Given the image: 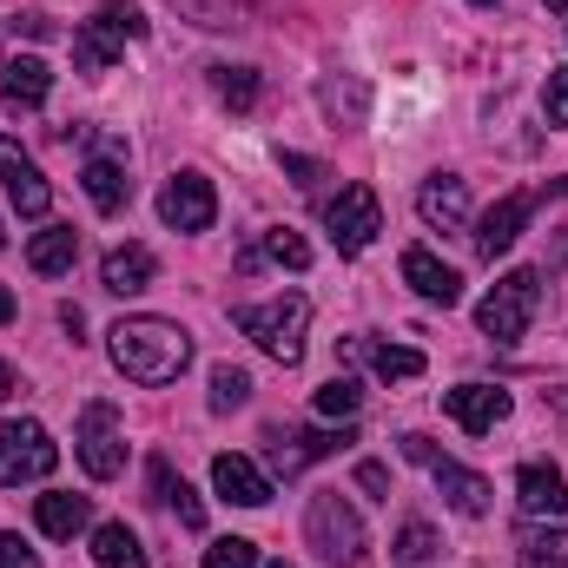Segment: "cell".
Segmentation results:
<instances>
[{
  "mask_svg": "<svg viewBox=\"0 0 568 568\" xmlns=\"http://www.w3.org/2000/svg\"><path fill=\"white\" fill-rule=\"evenodd\" d=\"M73 258H80V232H73V225H47V232H33V245H27V265H33L40 278L73 272Z\"/></svg>",
  "mask_w": 568,
  "mask_h": 568,
  "instance_id": "obj_24",
  "label": "cell"
},
{
  "mask_svg": "<svg viewBox=\"0 0 568 568\" xmlns=\"http://www.w3.org/2000/svg\"><path fill=\"white\" fill-rule=\"evenodd\" d=\"M159 219H165L172 232H212V219H219L212 179H205V172H172L165 192H159Z\"/></svg>",
  "mask_w": 568,
  "mask_h": 568,
  "instance_id": "obj_10",
  "label": "cell"
},
{
  "mask_svg": "<svg viewBox=\"0 0 568 568\" xmlns=\"http://www.w3.org/2000/svg\"><path fill=\"white\" fill-rule=\"evenodd\" d=\"M126 40H145V13L133 0H106V7H93V20H80V33H73V67H80V73H106V67L126 53Z\"/></svg>",
  "mask_w": 568,
  "mask_h": 568,
  "instance_id": "obj_4",
  "label": "cell"
},
{
  "mask_svg": "<svg viewBox=\"0 0 568 568\" xmlns=\"http://www.w3.org/2000/svg\"><path fill=\"white\" fill-rule=\"evenodd\" d=\"M549 7H556V13H562V20H568V0H549Z\"/></svg>",
  "mask_w": 568,
  "mask_h": 568,
  "instance_id": "obj_42",
  "label": "cell"
},
{
  "mask_svg": "<svg viewBox=\"0 0 568 568\" xmlns=\"http://www.w3.org/2000/svg\"><path fill=\"white\" fill-rule=\"evenodd\" d=\"M53 463H60V443L47 436V424H33V417H7V424H0V483H7V489L47 483Z\"/></svg>",
  "mask_w": 568,
  "mask_h": 568,
  "instance_id": "obj_8",
  "label": "cell"
},
{
  "mask_svg": "<svg viewBox=\"0 0 568 568\" xmlns=\"http://www.w3.org/2000/svg\"><path fill=\"white\" fill-rule=\"evenodd\" d=\"M265 252H272V258H278V265H291V272H304V265H311V245H304V239H297V232H265Z\"/></svg>",
  "mask_w": 568,
  "mask_h": 568,
  "instance_id": "obj_34",
  "label": "cell"
},
{
  "mask_svg": "<svg viewBox=\"0 0 568 568\" xmlns=\"http://www.w3.org/2000/svg\"><path fill=\"white\" fill-rule=\"evenodd\" d=\"M536 304H542V272L516 265V272H503V278L489 284V297L476 304V324H483V337L516 344V337L536 324Z\"/></svg>",
  "mask_w": 568,
  "mask_h": 568,
  "instance_id": "obj_5",
  "label": "cell"
},
{
  "mask_svg": "<svg viewBox=\"0 0 568 568\" xmlns=\"http://www.w3.org/2000/svg\"><path fill=\"white\" fill-rule=\"evenodd\" d=\"M404 284H410L417 297H429V304H456V297H463V278H456L436 252H424V245L404 252Z\"/></svg>",
  "mask_w": 568,
  "mask_h": 568,
  "instance_id": "obj_21",
  "label": "cell"
},
{
  "mask_svg": "<svg viewBox=\"0 0 568 568\" xmlns=\"http://www.w3.org/2000/svg\"><path fill=\"white\" fill-rule=\"evenodd\" d=\"M304 542H311L331 568H364V556H371L364 516H357L337 489H317V496L304 503Z\"/></svg>",
  "mask_w": 568,
  "mask_h": 568,
  "instance_id": "obj_2",
  "label": "cell"
},
{
  "mask_svg": "<svg viewBox=\"0 0 568 568\" xmlns=\"http://www.w3.org/2000/svg\"><path fill=\"white\" fill-rule=\"evenodd\" d=\"M317 100L337 113L344 106V126H364V106H371V93H364V80H351V73H337V80H324L317 87Z\"/></svg>",
  "mask_w": 568,
  "mask_h": 568,
  "instance_id": "obj_29",
  "label": "cell"
},
{
  "mask_svg": "<svg viewBox=\"0 0 568 568\" xmlns=\"http://www.w3.org/2000/svg\"><path fill=\"white\" fill-rule=\"evenodd\" d=\"M0 324H13V291L0 284Z\"/></svg>",
  "mask_w": 568,
  "mask_h": 568,
  "instance_id": "obj_40",
  "label": "cell"
},
{
  "mask_svg": "<svg viewBox=\"0 0 568 568\" xmlns=\"http://www.w3.org/2000/svg\"><path fill=\"white\" fill-rule=\"evenodd\" d=\"M536 219V192H503L489 212H483V225H476V258H503L516 239H523V225Z\"/></svg>",
  "mask_w": 568,
  "mask_h": 568,
  "instance_id": "obj_13",
  "label": "cell"
},
{
  "mask_svg": "<svg viewBox=\"0 0 568 568\" xmlns=\"http://www.w3.org/2000/svg\"><path fill=\"white\" fill-rule=\"evenodd\" d=\"M272 568H291V562H272Z\"/></svg>",
  "mask_w": 568,
  "mask_h": 568,
  "instance_id": "obj_45",
  "label": "cell"
},
{
  "mask_svg": "<svg viewBox=\"0 0 568 568\" xmlns=\"http://www.w3.org/2000/svg\"><path fill=\"white\" fill-rule=\"evenodd\" d=\"M0 245H7V225H0Z\"/></svg>",
  "mask_w": 568,
  "mask_h": 568,
  "instance_id": "obj_44",
  "label": "cell"
},
{
  "mask_svg": "<svg viewBox=\"0 0 568 568\" xmlns=\"http://www.w3.org/2000/svg\"><path fill=\"white\" fill-rule=\"evenodd\" d=\"M357 489H371V496L390 503V469H384V463H357Z\"/></svg>",
  "mask_w": 568,
  "mask_h": 568,
  "instance_id": "obj_37",
  "label": "cell"
},
{
  "mask_svg": "<svg viewBox=\"0 0 568 568\" xmlns=\"http://www.w3.org/2000/svg\"><path fill=\"white\" fill-rule=\"evenodd\" d=\"M106 351H113V371H120L126 384L159 390V384H179V377H185V364H192V331L172 324V317H120V324L106 331Z\"/></svg>",
  "mask_w": 568,
  "mask_h": 568,
  "instance_id": "obj_1",
  "label": "cell"
},
{
  "mask_svg": "<svg viewBox=\"0 0 568 568\" xmlns=\"http://www.w3.org/2000/svg\"><path fill=\"white\" fill-rule=\"evenodd\" d=\"M80 179H87L93 212H106V219H113V212H126L133 179H126V165H120V159H106V152H100V159H87V172H80Z\"/></svg>",
  "mask_w": 568,
  "mask_h": 568,
  "instance_id": "obj_22",
  "label": "cell"
},
{
  "mask_svg": "<svg viewBox=\"0 0 568 568\" xmlns=\"http://www.w3.org/2000/svg\"><path fill=\"white\" fill-rule=\"evenodd\" d=\"M33 523H40V536L73 542L80 529H93V503H87V496H67V489H47V496L33 503Z\"/></svg>",
  "mask_w": 568,
  "mask_h": 568,
  "instance_id": "obj_20",
  "label": "cell"
},
{
  "mask_svg": "<svg viewBox=\"0 0 568 568\" xmlns=\"http://www.w3.org/2000/svg\"><path fill=\"white\" fill-rule=\"evenodd\" d=\"M205 568H258V542L225 536V542H212V549H205Z\"/></svg>",
  "mask_w": 568,
  "mask_h": 568,
  "instance_id": "obj_33",
  "label": "cell"
},
{
  "mask_svg": "<svg viewBox=\"0 0 568 568\" xmlns=\"http://www.w3.org/2000/svg\"><path fill=\"white\" fill-rule=\"evenodd\" d=\"M212 489H219L225 503H239V509H265V503H272V476H265L252 456H232V449L212 463Z\"/></svg>",
  "mask_w": 568,
  "mask_h": 568,
  "instance_id": "obj_15",
  "label": "cell"
},
{
  "mask_svg": "<svg viewBox=\"0 0 568 568\" xmlns=\"http://www.w3.org/2000/svg\"><path fill=\"white\" fill-rule=\"evenodd\" d=\"M239 331H245L265 357H278L284 371H291V364H304L311 297H304V291H278V297H265V304H245V311H239Z\"/></svg>",
  "mask_w": 568,
  "mask_h": 568,
  "instance_id": "obj_3",
  "label": "cell"
},
{
  "mask_svg": "<svg viewBox=\"0 0 568 568\" xmlns=\"http://www.w3.org/2000/svg\"><path fill=\"white\" fill-rule=\"evenodd\" d=\"M0 568H40V556H33L20 536H0Z\"/></svg>",
  "mask_w": 568,
  "mask_h": 568,
  "instance_id": "obj_38",
  "label": "cell"
},
{
  "mask_svg": "<svg viewBox=\"0 0 568 568\" xmlns=\"http://www.w3.org/2000/svg\"><path fill=\"white\" fill-rule=\"evenodd\" d=\"M344 443H357V429H265V456H272V469L278 476H297L304 463H317V456H337Z\"/></svg>",
  "mask_w": 568,
  "mask_h": 568,
  "instance_id": "obj_11",
  "label": "cell"
},
{
  "mask_svg": "<svg viewBox=\"0 0 568 568\" xmlns=\"http://www.w3.org/2000/svg\"><path fill=\"white\" fill-rule=\"evenodd\" d=\"M13 33H27V40H40V33H47V13H20V20H13Z\"/></svg>",
  "mask_w": 568,
  "mask_h": 568,
  "instance_id": "obj_39",
  "label": "cell"
},
{
  "mask_svg": "<svg viewBox=\"0 0 568 568\" xmlns=\"http://www.w3.org/2000/svg\"><path fill=\"white\" fill-rule=\"evenodd\" d=\"M152 272H159V265H152V252H145V245H113V252H106V265H100V284H106L113 297H133V291L152 284Z\"/></svg>",
  "mask_w": 568,
  "mask_h": 568,
  "instance_id": "obj_23",
  "label": "cell"
},
{
  "mask_svg": "<svg viewBox=\"0 0 568 568\" xmlns=\"http://www.w3.org/2000/svg\"><path fill=\"white\" fill-rule=\"evenodd\" d=\"M417 212H424V225H436V232H463L469 225V185L456 172H436V179H424V192H417Z\"/></svg>",
  "mask_w": 568,
  "mask_h": 568,
  "instance_id": "obj_18",
  "label": "cell"
},
{
  "mask_svg": "<svg viewBox=\"0 0 568 568\" xmlns=\"http://www.w3.org/2000/svg\"><path fill=\"white\" fill-rule=\"evenodd\" d=\"M13 390H20V384H13V371L0 364V397H13Z\"/></svg>",
  "mask_w": 568,
  "mask_h": 568,
  "instance_id": "obj_41",
  "label": "cell"
},
{
  "mask_svg": "<svg viewBox=\"0 0 568 568\" xmlns=\"http://www.w3.org/2000/svg\"><path fill=\"white\" fill-rule=\"evenodd\" d=\"M152 489H159V503H172V509H179V523H185V529H205V503L172 476V463H152Z\"/></svg>",
  "mask_w": 568,
  "mask_h": 568,
  "instance_id": "obj_27",
  "label": "cell"
},
{
  "mask_svg": "<svg viewBox=\"0 0 568 568\" xmlns=\"http://www.w3.org/2000/svg\"><path fill=\"white\" fill-rule=\"evenodd\" d=\"M0 185H7V199H13V212H20V219H47L53 185L40 179L33 152H20V140H0Z\"/></svg>",
  "mask_w": 568,
  "mask_h": 568,
  "instance_id": "obj_12",
  "label": "cell"
},
{
  "mask_svg": "<svg viewBox=\"0 0 568 568\" xmlns=\"http://www.w3.org/2000/svg\"><path fill=\"white\" fill-rule=\"evenodd\" d=\"M344 357L351 364H371L384 384H410V377H424V351H410V344H377V337H344Z\"/></svg>",
  "mask_w": 568,
  "mask_h": 568,
  "instance_id": "obj_17",
  "label": "cell"
},
{
  "mask_svg": "<svg viewBox=\"0 0 568 568\" xmlns=\"http://www.w3.org/2000/svg\"><path fill=\"white\" fill-rule=\"evenodd\" d=\"M542 106H549V126H568V67H556V73H549Z\"/></svg>",
  "mask_w": 568,
  "mask_h": 568,
  "instance_id": "obj_35",
  "label": "cell"
},
{
  "mask_svg": "<svg viewBox=\"0 0 568 568\" xmlns=\"http://www.w3.org/2000/svg\"><path fill=\"white\" fill-rule=\"evenodd\" d=\"M278 165L291 172V185H304V192H317V179H324V165L304 159V152H278Z\"/></svg>",
  "mask_w": 568,
  "mask_h": 568,
  "instance_id": "obj_36",
  "label": "cell"
},
{
  "mask_svg": "<svg viewBox=\"0 0 568 568\" xmlns=\"http://www.w3.org/2000/svg\"><path fill=\"white\" fill-rule=\"evenodd\" d=\"M324 232H331V245H337L344 258L371 252L377 232H384V205H377V192H371V185H344V192L324 205Z\"/></svg>",
  "mask_w": 568,
  "mask_h": 568,
  "instance_id": "obj_9",
  "label": "cell"
},
{
  "mask_svg": "<svg viewBox=\"0 0 568 568\" xmlns=\"http://www.w3.org/2000/svg\"><path fill=\"white\" fill-rule=\"evenodd\" d=\"M93 562L100 568H152L145 549H140V536H133L126 523H100V529H93Z\"/></svg>",
  "mask_w": 568,
  "mask_h": 568,
  "instance_id": "obj_25",
  "label": "cell"
},
{
  "mask_svg": "<svg viewBox=\"0 0 568 568\" xmlns=\"http://www.w3.org/2000/svg\"><path fill=\"white\" fill-rule=\"evenodd\" d=\"M404 456H410V463H424L429 483L443 489V503H449L456 516H489V496H496V489H489L476 469H463L456 456H443L429 436H417V429H410V436H404Z\"/></svg>",
  "mask_w": 568,
  "mask_h": 568,
  "instance_id": "obj_7",
  "label": "cell"
},
{
  "mask_svg": "<svg viewBox=\"0 0 568 568\" xmlns=\"http://www.w3.org/2000/svg\"><path fill=\"white\" fill-rule=\"evenodd\" d=\"M0 93H7L13 113H33V106H47V93H53V67L33 60V53H13L7 73H0Z\"/></svg>",
  "mask_w": 568,
  "mask_h": 568,
  "instance_id": "obj_19",
  "label": "cell"
},
{
  "mask_svg": "<svg viewBox=\"0 0 568 568\" xmlns=\"http://www.w3.org/2000/svg\"><path fill=\"white\" fill-rule=\"evenodd\" d=\"M357 404H364V390H357L351 377H331V384L317 390V417H344V424H351V417H357Z\"/></svg>",
  "mask_w": 568,
  "mask_h": 568,
  "instance_id": "obj_32",
  "label": "cell"
},
{
  "mask_svg": "<svg viewBox=\"0 0 568 568\" xmlns=\"http://www.w3.org/2000/svg\"><path fill=\"white\" fill-rule=\"evenodd\" d=\"M516 503H523V516H568V476L556 463H523L516 469Z\"/></svg>",
  "mask_w": 568,
  "mask_h": 568,
  "instance_id": "obj_16",
  "label": "cell"
},
{
  "mask_svg": "<svg viewBox=\"0 0 568 568\" xmlns=\"http://www.w3.org/2000/svg\"><path fill=\"white\" fill-rule=\"evenodd\" d=\"M516 568H568V529H523Z\"/></svg>",
  "mask_w": 568,
  "mask_h": 568,
  "instance_id": "obj_26",
  "label": "cell"
},
{
  "mask_svg": "<svg viewBox=\"0 0 568 568\" xmlns=\"http://www.w3.org/2000/svg\"><path fill=\"white\" fill-rule=\"evenodd\" d=\"M469 7H503V0H469Z\"/></svg>",
  "mask_w": 568,
  "mask_h": 568,
  "instance_id": "obj_43",
  "label": "cell"
},
{
  "mask_svg": "<svg viewBox=\"0 0 568 568\" xmlns=\"http://www.w3.org/2000/svg\"><path fill=\"white\" fill-rule=\"evenodd\" d=\"M436 549H443V542H436L429 523H404V536L390 542V562L397 568H424V562H436Z\"/></svg>",
  "mask_w": 568,
  "mask_h": 568,
  "instance_id": "obj_30",
  "label": "cell"
},
{
  "mask_svg": "<svg viewBox=\"0 0 568 568\" xmlns=\"http://www.w3.org/2000/svg\"><path fill=\"white\" fill-rule=\"evenodd\" d=\"M73 449H80V469H87L93 483H113V476L126 469V424H120V410H113L106 397L80 404V429H73Z\"/></svg>",
  "mask_w": 568,
  "mask_h": 568,
  "instance_id": "obj_6",
  "label": "cell"
},
{
  "mask_svg": "<svg viewBox=\"0 0 568 568\" xmlns=\"http://www.w3.org/2000/svg\"><path fill=\"white\" fill-rule=\"evenodd\" d=\"M239 404H252V377L232 371V364H219V371H212V410L225 417V410H239Z\"/></svg>",
  "mask_w": 568,
  "mask_h": 568,
  "instance_id": "obj_31",
  "label": "cell"
},
{
  "mask_svg": "<svg viewBox=\"0 0 568 568\" xmlns=\"http://www.w3.org/2000/svg\"><path fill=\"white\" fill-rule=\"evenodd\" d=\"M212 87H219V100L232 113H252L258 106V73L252 67H212Z\"/></svg>",
  "mask_w": 568,
  "mask_h": 568,
  "instance_id": "obj_28",
  "label": "cell"
},
{
  "mask_svg": "<svg viewBox=\"0 0 568 568\" xmlns=\"http://www.w3.org/2000/svg\"><path fill=\"white\" fill-rule=\"evenodd\" d=\"M443 410L469 429V436H489V429L509 417V390H496V384H456V390H443Z\"/></svg>",
  "mask_w": 568,
  "mask_h": 568,
  "instance_id": "obj_14",
  "label": "cell"
}]
</instances>
